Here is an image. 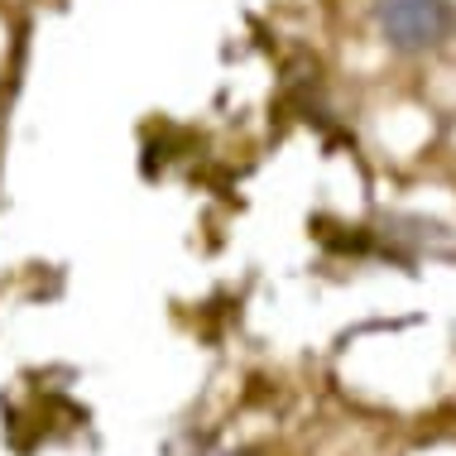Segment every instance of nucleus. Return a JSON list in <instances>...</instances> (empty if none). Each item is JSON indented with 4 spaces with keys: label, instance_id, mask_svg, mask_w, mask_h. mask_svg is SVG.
<instances>
[{
    "label": "nucleus",
    "instance_id": "1",
    "mask_svg": "<svg viewBox=\"0 0 456 456\" xmlns=\"http://www.w3.org/2000/svg\"><path fill=\"white\" fill-rule=\"evenodd\" d=\"M375 29L394 53H428L442 48L456 29V5L452 0H375L370 5Z\"/></svg>",
    "mask_w": 456,
    "mask_h": 456
}]
</instances>
